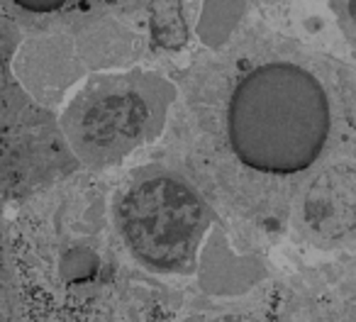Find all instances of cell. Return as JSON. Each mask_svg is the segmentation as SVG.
<instances>
[{
    "instance_id": "cell-1",
    "label": "cell",
    "mask_w": 356,
    "mask_h": 322,
    "mask_svg": "<svg viewBox=\"0 0 356 322\" xmlns=\"http://www.w3.org/2000/svg\"><path fill=\"white\" fill-rule=\"evenodd\" d=\"M227 129L232 152L249 169L298 174L315 164L327 142V95L300 66H259L229 98Z\"/></svg>"
},
{
    "instance_id": "cell-2",
    "label": "cell",
    "mask_w": 356,
    "mask_h": 322,
    "mask_svg": "<svg viewBox=\"0 0 356 322\" xmlns=\"http://www.w3.org/2000/svg\"><path fill=\"white\" fill-rule=\"evenodd\" d=\"M120 220L134 257L159 271H176L193 257L208 210L188 186L156 176L129 191Z\"/></svg>"
}]
</instances>
